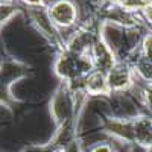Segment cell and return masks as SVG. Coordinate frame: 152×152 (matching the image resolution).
<instances>
[{"mask_svg": "<svg viewBox=\"0 0 152 152\" xmlns=\"http://www.w3.org/2000/svg\"><path fill=\"white\" fill-rule=\"evenodd\" d=\"M107 82L110 91H123L132 84L131 70L125 67V64H114L113 69L107 73Z\"/></svg>", "mask_w": 152, "mask_h": 152, "instance_id": "obj_2", "label": "cell"}, {"mask_svg": "<svg viewBox=\"0 0 152 152\" xmlns=\"http://www.w3.org/2000/svg\"><path fill=\"white\" fill-rule=\"evenodd\" d=\"M93 152H114V151H113L111 146H108V145H100V146H96V148L93 149Z\"/></svg>", "mask_w": 152, "mask_h": 152, "instance_id": "obj_5", "label": "cell"}, {"mask_svg": "<svg viewBox=\"0 0 152 152\" xmlns=\"http://www.w3.org/2000/svg\"><path fill=\"white\" fill-rule=\"evenodd\" d=\"M125 11H137V9H146L151 6V0H117Z\"/></svg>", "mask_w": 152, "mask_h": 152, "instance_id": "obj_4", "label": "cell"}, {"mask_svg": "<svg viewBox=\"0 0 152 152\" xmlns=\"http://www.w3.org/2000/svg\"><path fill=\"white\" fill-rule=\"evenodd\" d=\"M23 2H26L28 5H32V6H38V5H41V0H23Z\"/></svg>", "mask_w": 152, "mask_h": 152, "instance_id": "obj_6", "label": "cell"}, {"mask_svg": "<svg viewBox=\"0 0 152 152\" xmlns=\"http://www.w3.org/2000/svg\"><path fill=\"white\" fill-rule=\"evenodd\" d=\"M85 90L90 94H108L110 88L107 82V76L97 70L88 73V76L85 78Z\"/></svg>", "mask_w": 152, "mask_h": 152, "instance_id": "obj_3", "label": "cell"}, {"mask_svg": "<svg viewBox=\"0 0 152 152\" xmlns=\"http://www.w3.org/2000/svg\"><path fill=\"white\" fill-rule=\"evenodd\" d=\"M47 17L53 26L70 28L78 20V8L72 0H56L49 6Z\"/></svg>", "mask_w": 152, "mask_h": 152, "instance_id": "obj_1", "label": "cell"}]
</instances>
